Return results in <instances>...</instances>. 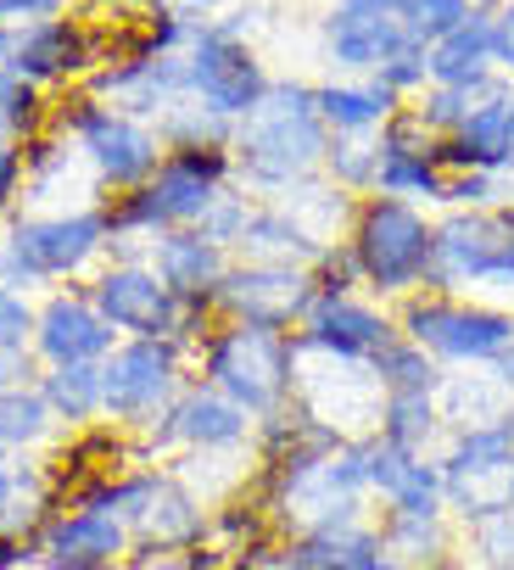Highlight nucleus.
Wrapping results in <instances>:
<instances>
[{
    "mask_svg": "<svg viewBox=\"0 0 514 570\" xmlns=\"http://www.w3.org/2000/svg\"><path fill=\"white\" fill-rule=\"evenodd\" d=\"M257 481H264L257 503H264V514L280 537L364 520L375 503L369 498V436H336L319 425L303 448L264 464Z\"/></svg>",
    "mask_w": 514,
    "mask_h": 570,
    "instance_id": "obj_1",
    "label": "nucleus"
},
{
    "mask_svg": "<svg viewBox=\"0 0 514 570\" xmlns=\"http://www.w3.org/2000/svg\"><path fill=\"white\" fill-rule=\"evenodd\" d=\"M325 151H330V129L308 85H269V96L246 118H235L229 135L235 174H246V185L257 190L308 185L314 174H325Z\"/></svg>",
    "mask_w": 514,
    "mask_h": 570,
    "instance_id": "obj_2",
    "label": "nucleus"
},
{
    "mask_svg": "<svg viewBox=\"0 0 514 570\" xmlns=\"http://www.w3.org/2000/svg\"><path fill=\"white\" fill-rule=\"evenodd\" d=\"M235 174L229 146H179L157 163V174L140 190H123L107 213V246H123L129 235H162V229H190L212 213V202L224 196Z\"/></svg>",
    "mask_w": 514,
    "mask_h": 570,
    "instance_id": "obj_3",
    "label": "nucleus"
},
{
    "mask_svg": "<svg viewBox=\"0 0 514 570\" xmlns=\"http://www.w3.org/2000/svg\"><path fill=\"white\" fill-rule=\"evenodd\" d=\"M297 364H303L297 331H275V325L218 320L212 336L201 342V381L218 386L229 403H240L251 420H269V414L291 409Z\"/></svg>",
    "mask_w": 514,
    "mask_h": 570,
    "instance_id": "obj_4",
    "label": "nucleus"
},
{
    "mask_svg": "<svg viewBox=\"0 0 514 570\" xmlns=\"http://www.w3.org/2000/svg\"><path fill=\"white\" fill-rule=\"evenodd\" d=\"M358 279L375 303H403L425 292L431 279V246H436V218H425L419 202L403 196H358L353 229H347Z\"/></svg>",
    "mask_w": 514,
    "mask_h": 570,
    "instance_id": "obj_5",
    "label": "nucleus"
},
{
    "mask_svg": "<svg viewBox=\"0 0 514 570\" xmlns=\"http://www.w3.org/2000/svg\"><path fill=\"white\" fill-rule=\"evenodd\" d=\"M425 292H447V297L514 292V202L447 207L436 218Z\"/></svg>",
    "mask_w": 514,
    "mask_h": 570,
    "instance_id": "obj_6",
    "label": "nucleus"
},
{
    "mask_svg": "<svg viewBox=\"0 0 514 570\" xmlns=\"http://www.w3.org/2000/svg\"><path fill=\"white\" fill-rule=\"evenodd\" d=\"M392 320L442 370H492L514 342L508 308L475 303V297H447V292H414L392 308Z\"/></svg>",
    "mask_w": 514,
    "mask_h": 570,
    "instance_id": "obj_7",
    "label": "nucleus"
},
{
    "mask_svg": "<svg viewBox=\"0 0 514 570\" xmlns=\"http://www.w3.org/2000/svg\"><path fill=\"white\" fill-rule=\"evenodd\" d=\"M442 487L447 514L458 525H481L514 514V409L486 425H458L442 442Z\"/></svg>",
    "mask_w": 514,
    "mask_h": 570,
    "instance_id": "obj_8",
    "label": "nucleus"
},
{
    "mask_svg": "<svg viewBox=\"0 0 514 570\" xmlns=\"http://www.w3.org/2000/svg\"><path fill=\"white\" fill-rule=\"evenodd\" d=\"M90 303L118 336H174V342H207L218 325L212 303H179L157 279L151 263H112L90 279Z\"/></svg>",
    "mask_w": 514,
    "mask_h": 570,
    "instance_id": "obj_9",
    "label": "nucleus"
},
{
    "mask_svg": "<svg viewBox=\"0 0 514 570\" xmlns=\"http://www.w3.org/2000/svg\"><path fill=\"white\" fill-rule=\"evenodd\" d=\"M185 342L174 336H129L101 358V420L146 431L185 386Z\"/></svg>",
    "mask_w": 514,
    "mask_h": 570,
    "instance_id": "obj_10",
    "label": "nucleus"
},
{
    "mask_svg": "<svg viewBox=\"0 0 514 570\" xmlns=\"http://www.w3.org/2000/svg\"><path fill=\"white\" fill-rule=\"evenodd\" d=\"M107 213H51V218H18L0 240V279L34 285V279H73L107 252Z\"/></svg>",
    "mask_w": 514,
    "mask_h": 570,
    "instance_id": "obj_11",
    "label": "nucleus"
},
{
    "mask_svg": "<svg viewBox=\"0 0 514 570\" xmlns=\"http://www.w3.org/2000/svg\"><path fill=\"white\" fill-rule=\"evenodd\" d=\"M380 375L375 364L358 358H330V353H308L297 364V409L319 425H330L336 436H375L380 425Z\"/></svg>",
    "mask_w": 514,
    "mask_h": 570,
    "instance_id": "obj_12",
    "label": "nucleus"
},
{
    "mask_svg": "<svg viewBox=\"0 0 514 570\" xmlns=\"http://www.w3.org/2000/svg\"><path fill=\"white\" fill-rule=\"evenodd\" d=\"M314 297H319L314 268L235 257V263H229V274L218 279V292H212V308H218V320H246V325L297 331V325L308 320Z\"/></svg>",
    "mask_w": 514,
    "mask_h": 570,
    "instance_id": "obj_13",
    "label": "nucleus"
},
{
    "mask_svg": "<svg viewBox=\"0 0 514 570\" xmlns=\"http://www.w3.org/2000/svg\"><path fill=\"white\" fill-rule=\"evenodd\" d=\"M68 129H73L79 157L90 163V174L101 185H112V190H140L157 174V163H162V140L140 118L112 112L101 101H79L68 112Z\"/></svg>",
    "mask_w": 514,
    "mask_h": 570,
    "instance_id": "obj_14",
    "label": "nucleus"
},
{
    "mask_svg": "<svg viewBox=\"0 0 514 570\" xmlns=\"http://www.w3.org/2000/svg\"><path fill=\"white\" fill-rule=\"evenodd\" d=\"M185 68H190V96L201 107H212L218 118H229V124L246 118L269 96V79H264V68H257V57L229 29H196L190 51H185Z\"/></svg>",
    "mask_w": 514,
    "mask_h": 570,
    "instance_id": "obj_15",
    "label": "nucleus"
},
{
    "mask_svg": "<svg viewBox=\"0 0 514 570\" xmlns=\"http://www.w3.org/2000/svg\"><path fill=\"white\" fill-rule=\"evenodd\" d=\"M251 431H257V420L240 403H229L207 381H190L162 409V420L146 425V448L151 453H174V448L179 453H212V448H246Z\"/></svg>",
    "mask_w": 514,
    "mask_h": 570,
    "instance_id": "obj_16",
    "label": "nucleus"
},
{
    "mask_svg": "<svg viewBox=\"0 0 514 570\" xmlns=\"http://www.w3.org/2000/svg\"><path fill=\"white\" fill-rule=\"evenodd\" d=\"M297 342L308 353H330V358H358L375 364L392 342H397V320L386 303H369L358 292H319L308 320L297 325Z\"/></svg>",
    "mask_w": 514,
    "mask_h": 570,
    "instance_id": "obj_17",
    "label": "nucleus"
},
{
    "mask_svg": "<svg viewBox=\"0 0 514 570\" xmlns=\"http://www.w3.org/2000/svg\"><path fill=\"white\" fill-rule=\"evenodd\" d=\"M135 537L123 525V514L112 509H62L34 531V559L46 570H123Z\"/></svg>",
    "mask_w": 514,
    "mask_h": 570,
    "instance_id": "obj_18",
    "label": "nucleus"
},
{
    "mask_svg": "<svg viewBox=\"0 0 514 570\" xmlns=\"http://www.w3.org/2000/svg\"><path fill=\"white\" fill-rule=\"evenodd\" d=\"M380 168H375V196H403V202H442L447 163H442V135L419 124V112H397L380 135Z\"/></svg>",
    "mask_w": 514,
    "mask_h": 570,
    "instance_id": "obj_19",
    "label": "nucleus"
},
{
    "mask_svg": "<svg viewBox=\"0 0 514 570\" xmlns=\"http://www.w3.org/2000/svg\"><path fill=\"white\" fill-rule=\"evenodd\" d=\"M34 358L51 364H101L118 347V331L101 320V308L90 303V292H57L46 308H34V336H29Z\"/></svg>",
    "mask_w": 514,
    "mask_h": 570,
    "instance_id": "obj_20",
    "label": "nucleus"
},
{
    "mask_svg": "<svg viewBox=\"0 0 514 570\" xmlns=\"http://www.w3.org/2000/svg\"><path fill=\"white\" fill-rule=\"evenodd\" d=\"M369 498L380 503V514H447L442 459L369 436Z\"/></svg>",
    "mask_w": 514,
    "mask_h": 570,
    "instance_id": "obj_21",
    "label": "nucleus"
},
{
    "mask_svg": "<svg viewBox=\"0 0 514 570\" xmlns=\"http://www.w3.org/2000/svg\"><path fill=\"white\" fill-rule=\"evenodd\" d=\"M146 263L157 268V279L168 285L179 303H212L218 279L229 274L235 257H229V246H218L201 224H190V229H162V235L151 240Z\"/></svg>",
    "mask_w": 514,
    "mask_h": 570,
    "instance_id": "obj_22",
    "label": "nucleus"
},
{
    "mask_svg": "<svg viewBox=\"0 0 514 570\" xmlns=\"http://www.w3.org/2000/svg\"><path fill=\"white\" fill-rule=\"evenodd\" d=\"M96 62V46L79 23L68 18H46V23H29V29H12V35H0V68H12L34 85L46 79H68L79 68Z\"/></svg>",
    "mask_w": 514,
    "mask_h": 570,
    "instance_id": "obj_23",
    "label": "nucleus"
},
{
    "mask_svg": "<svg viewBox=\"0 0 514 570\" xmlns=\"http://www.w3.org/2000/svg\"><path fill=\"white\" fill-rule=\"evenodd\" d=\"M386 570H469L464 525L453 514H380Z\"/></svg>",
    "mask_w": 514,
    "mask_h": 570,
    "instance_id": "obj_24",
    "label": "nucleus"
},
{
    "mask_svg": "<svg viewBox=\"0 0 514 570\" xmlns=\"http://www.w3.org/2000/svg\"><path fill=\"white\" fill-rule=\"evenodd\" d=\"M280 553H286V570H386L375 514L319 525V531H297V537H286Z\"/></svg>",
    "mask_w": 514,
    "mask_h": 570,
    "instance_id": "obj_25",
    "label": "nucleus"
},
{
    "mask_svg": "<svg viewBox=\"0 0 514 570\" xmlns=\"http://www.w3.org/2000/svg\"><path fill=\"white\" fill-rule=\"evenodd\" d=\"M325 46L330 62L347 73H380V62H392L408 46V23L403 18H375V12H347L336 7L325 23Z\"/></svg>",
    "mask_w": 514,
    "mask_h": 570,
    "instance_id": "obj_26",
    "label": "nucleus"
},
{
    "mask_svg": "<svg viewBox=\"0 0 514 570\" xmlns=\"http://www.w3.org/2000/svg\"><path fill=\"white\" fill-rule=\"evenodd\" d=\"M508 101H514V96H508ZM508 101H486V107H475L453 135H442V163H447V168H469V174H508V168H514Z\"/></svg>",
    "mask_w": 514,
    "mask_h": 570,
    "instance_id": "obj_27",
    "label": "nucleus"
},
{
    "mask_svg": "<svg viewBox=\"0 0 514 570\" xmlns=\"http://www.w3.org/2000/svg\"><path fill=\"white\" fill-rule=\"evenodd\" d=\"M319 101V118L330 129V140H347V135H380L403 107L397 96L380 85V79H342V85H319L314 90Z\"/></svg>",
    "mask_w": 514,
    "mask_h": 570,
    "instance_id": "obj_28",
    "label": "nucleus"
},
{
    "mask_svg": "<svg viewBox=\"0 0 514 570\" xmlns=\"http://www.w3.org/2000/svg\"><path fill=\"white\" fill-rule=\"evenodd\" d=\"M235 252H240V257H251V263H297V268H314V263L325 257V246L297 224V213H291L286 202L257 207Z\"/></svg>",
    "mask_w": 514,
    "mask_h": 570,
    "instance_id": "obj_29",
    "label": "nucleus"
},
{
    "mask_svg": "<svg viewBox=\"0 0 514 570\" xmlns=\"http://www.w3.org/2000/svg\"><path fill=\"white\" fill-rule=\"evenodd\" d=\"M431 62V85H469L486 79L497 68V46H492V12H469L447 40H436L425 51Z\"/></svg>",
    "mask_w": 514,
    "mask_h": 570,
    "instance_id": "obj_30",
    "label": "nucleus"
},
{
    "mask_svg": "<svg viewBox=\"0 0 514 570\" xmlns=\"http://www.w3.org/2000/svg\"><path fill=\"white\" fill-rule=\"evenodd\" d=\"M375 436L392 442V448H408V453H442L447 420L436 409V392H386Z\"/></svg>",
    "mask_w": 514,
    "mask_h": 570,
    "instance_id": "obj_31",
    "label": "nucleus"
},
{
    "mask_svg": "<svg viewBox=\"0 0 514 570\" xmlns=\"http://www.w3.org/2000/svg\"><path fill=\"white\" fill-rule=\"evenodd\" d=\"M51 520V475L29 459H7L0 464V531L7 537H29Z\"/></svg>",
    "mask_w": 514,
    "mask_h": 570,
    "instance_id": "obj_32",
    "label": "nucleus"
},
{
    "mask_svg": "<svg viewBox=\"0 0 514 570\" xmlns=\"http://www.w3.org/2000/svg\"><path fill=\"white\" fill-rule=\"evenodd\" d=\"M436 409H442V420H447V431H458V425H486V420H503L508 409H514V392L497 381V370H486V375H447L442 381V392H436Z\"/></svg>",
    "mask_w": 514,
    "mask_h": 570,
    "instance_id": "obj_33",
    "label": "nucleus"
},
{
    "mask_svg": "<svg viewBox=\"0 0 514 570\" xmlns=\"http://www.w3.org/2000/svg\"><path fill=\"white\" fill-rule=\"evenodd\" d=\"M40 397L62 425L101 420V364H51L40 370Z\"/></svg>",
    "mask_w": 514,
    "mask_h": 570,
    "instance_id": "obj_34",
    "label": "nucleus"
},
{
    "mask_svg": "<svg viewBox=\"0 0 514 570\" xmlns=\"http://www.w3.org/2000/svg\"><path fill=\"white\" fill-rule=\"evenodd\" d=\"M51 425H57V414H51V403L40 397V381L0 397V448H7V453H23V448L46 442Z\"/></svg>",
    "mask_w": 514,
    "mask_h": 570,
    "instance_id": "obj_35",
    "label": "nucleus"
},
{
    "mask_svg": "<svg viewBox=\"0 0 514 570\" xmlns=\"http://www.w3.org/2000/svg\"><path fill=\"white\" fill-rule=\"evenodd\" d=\"M375 375H380V392H442V381H447V370H442L425 347H414L403 331H397V342L375 358Z\"/></svg>",
    "mask_w": 514,
    "mask_h": 570,
    "instance_id": "obj_36",
    "label": "nucleus"
},
{
    "mask_svg": "<svg viewBox=\"0 0 514 570\" xmlns=\"http://www.w3.org/2000/svg\"><path fill=\"white\" fill-rule=\"evenodd\" d=\"M375 168H380L375 135H347V140H330L325 151V179L347 196H375Z\"/></svg>",
    "mask_w": 514,
    "mask_h": 570,
    "instance_id": "obj_37",
    "label": "nucleus"
},
{
    "mask_svg": "<svg viewBox=\"0 0 514 570\" xmlns=\"http://www.w3.org/2000/svg\"><path fill=\"white\" fill-rule=\"evenodd\" d=\"M464 564L469 570H503V564H514V514L464 525Z\"/></svg>",
    "mask_w": 514,
    "mask_h": 570,
    "instance_id": "obj_38",
    "label": "nucleus"
},
{
    "mask_svg": "<svg viewBox=\"0 0 514 570\" xmlns=\"http://www.w3.org/2000/svg\"><path fill=\"white\" fill-rule=\"evenodd\" d=\"M469 12H475V0H408L403 23H408V40H419V46L431 51V46L447 40Z\"/></svg>",
    "mask_w": 514,
    "mask_h": 570,
    "instance_id": "obj_39",
    "label": "nucleus"
},
{
    "mask_svg": "<svg viewBox=\"0 0 514 570\" xmlns=\"http://www.w3.org/2000/svg\"><path fill=\"white\" fill-rule=\"evenodd\" d=\"M40 129V90L34 79L0 68V135H34Z\"/></svg>",
    "mask_w": 514,
    "mask_h": 570,
    "instance_id": "obj_40",
    "label": "nucleus"
},
{
    "mask_svg": "<svg viewBox=\"0 0 514 570\" xmlns=\"http://www.w3.org/2000/svg\"><path fill=\"white\" fill-rule=\"evenodd\" d=\"M492 202H508V196H503V174L447 168V185H442V202H436V207H492Z\"/></svg>",
    "mask_w": 514,
    "mask_h": 570,
    "instance_id": "obj_41",
    "label": "nucleus"
},
{
    "mask_svg": "<svg viewBox=\"0 0 514 570\" xmlns=\"http://www.w3.org/2000/svg\"><path fill=\"white\" fill-rule=\"evenodd\" d=\"M369 79H380V85H386L397 101H403V96H414V90H425V85H431L425 46H419V40H408V46H403L392 62H380V73H369Z\"/></svg>",
    "mask_w": 514,
    "mask_h": 570,
    "instance_id": "obj_42",
    "label": "nucleus"
},
{
    "mask_svg": "<svg viewBox=\"0 0 514 570\" xmlns=\"http://www.w3.org/2000/svg\"><path fill=\"white\" fill-rule=\"evenodd\" d=\"M251 213H257V202H251V196H229V190H224V196L212 202V213L201 218V229H207L218 246H229V252H235V246H240V235H246V224H251Z\"/></svg>",
    "mask_w": 514,
    "mask_h": 570,
    "instance_id": "obj_43",
    "label": "nucleus"
},
{
    "mask_svg": "<svg viewBox=\"0 0 514 570\" xmlns=\"http://www.w3.org/2000/svg\"><path fill=\"white\" fill-rule=\"evenodd\" d=\"M218 564V553L201 542V548H185V553H174V548H140V553H129L123 559V570H212Z\"/></svg>",
    "mask_w": 514,
    "mask_h": 570,
    "instance_id": "obj_44",
    "label": "nucleus"
},
{
    "mask_svg": "<svg viewBox=\"0 0 514 570\" xmlns=\"http://www.w3.org/2000/svg\"><path fill=\"white\" fill-rule=\"evenodd\" d=\"M29 336H34V308H29V297L18 292V285L0 279V342L29 347Z\"/></svg>",
    "mask_w": 514,
    "mask_h": 570,
    "instance_id": "obj_45",
    "label": "nucleus"
},
{
    "mask_svg": "<svg viewBox=\"0 0 514 570\" xmlns=\"http://www.w3.org/2000/svg\"><path fill=\"white\" fill-rule=\"evenodd\" d=\"M34 381H40V358H34V347L0 342V397L18 392V386H34Z\"/></svg>",
    "mask_w": 514,
    "mask_h": 570,
    "instance_id": "obj_46",
    "label": "nucleus"
},
{
    "mask_svg": "<svg viewBox=\"0 0 514 570\" xmlns=\"http://www.w3.org/2000/svg\"><path fill=\"white\" fill-rule=\"evenodd\" d=\"M68 7V0H0V35L12 29H29V23H46Z\"/></svg>",
    "mask_w": 514,
    "mask_h": 570,
    "instance_id": "obj_47",
    "label": "nucleus"
},
{
    "mask_svg": "<svg viewBox=\"0 0 514 570\" xmlns=\"http://www.w3.org/2000/svg\"><path fill=\"white\" fill-rule=\"evenodd\" d=\"M23 179H29V151L12 146V140H0V213L12 207V196L23 190Z\"/></svg>",
    "mask_w": 514,
    "mask_h": 570,
    "instance_id": "obj_48",
    "label": "nucleus"
},
{
    "mask_svg": "<svg viewBox=\"0 0 514 570\" xmlns=\"http://www.w3.org/2000/svg\"><path fill=\"white\" fill-rule=\"evenodd\" d=\"M492 46H497V68L514 79V0L492 12Z\"/></svg>",
    "mask_w": 514,
    "mask_h": 570,
    "instance_id": "obj_49",
    "label": "nucleus"
},
{
    "mask_svg": "<svg viewBox=\"0 0 514 570\" xmlns=\"http://www.w3.org/2000/svg\"><path fill=\"white\" fill-rule=\"evenodd\" d=\"M347 12H375V18H403L408 0H342Z\"/></svg>",
    "mask_w": 514,
    "mask_h": 570,
    "instance_id": "obj_50",
    "label": "nucleus"
},
{
    "mask_svg": "<svg viewBox=\"0 0 514 570\" xmlns=\"http://www.w3.org/2000/svg\"><path fill=\"white\" fill-rule=\"evenodd\" d=\"M492 370H497V381H503V386L514 392V342H508V353H503V358H497Z\"/></svg>",
    "mask_w": 514,
    "mask_h": 570,
    "instance_id": "obj_51",
    "label": "nucleus"
},
{
    "mask_svg": "<svg viewBox=\"0 0 514 570\" xmlns=\"http://www.w3.org/2000/svg\"><path fill=\"white\" fill-rule=\"evenodd\" d=\"M185 7H201L207 12V7H218V0H185Z\"/></svg>",
    "mask_w": 514,
    "mask_h": 570,
    "instance_id": "obj_52",
    "label": "nucleus"
},
{
    "mask_svg": "<svg viewBox=\"0 0 514 570\" xmlns=\"http://www.w3.org/2000/svg\"><path fill=\"white\" fill-rule=\"evenodd\" d=\"M508 146H514V101H508Z\"/></svg>",
    "mask_w": 514,
    "mask_h": 570,
    "instance_id": "obj_53",
    "label": "nucleus"
},
{
    "mask_svg": "<svg viewBox=\"0 0 514 570\" xmlns=\"http://www.w3.org/2000/svg\"><path fill=\"white\" fill-rule=\"evenodd\" d=\"M7 459H12V453H7V448H0V464H7Z\"/></svg>",
    "mask_w": 514,
    "mask_h": 570,
    "instance_id": "obj_54",
    "label": "nucleus"
},
{
    "mask_svg": "<svg viewBox=\"0 0 514 570\" xmlns=\"http://www.w3.org/2000/svg\"><path fill=\"white\" fill-rule=\"evenodd\" d=\"M481 7H497V0H481Z\"/></svg>",
    "mask_w": 514,
    "mask_h": 570,
    "instance_id": "obj_55",
    "label": "nucleus"
}]
</instances>
